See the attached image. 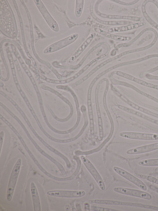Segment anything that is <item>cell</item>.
Wrapping results in <instances>:
<instances>
[{"label": "cell", "instance_id": "cell-10", "mask_svg": "<svg viewBox=\"0 0 158 211\" xmlns=\"http://www.w3.org/2000/svg\"><path fill=\"white\" fill-rule=\"evenodd\" d=\"M14 106L21 115L24 119L25 120L28 126L31 130V131L32 132L34 135L49 150L55 153L56 154H58L59 152V151H57V150L53 148L50 145L48 144L36 133L34 128H33V127L32 126L26 114L23 112V111L21 110L19 106L17 104H15L14 105Z\"/></svg>", "mask_w": 158, "mask_h": 211}, {"label": "cell", "instance_id": "cell-16", "mask_svg": "<svg viewBox=\"0 0 158 211\" xmlns=\"http://www.w3.org/2000/svg\"><path fill=\"white\" fill-rule=\"evenodd\" d=\"M95 0H92L90 7V14L92 17L97 22L106 25H122L129 24L130 22L126 21H106L100 19L97 17L94 12V6Z\"/></svg>", "mask_w": 158, "mask_h": 211}, {"label": "cell", "instance_id": "cell-44", "mask_svg": "<svg viewBox=\"0 0 158 211\" xmlns=\"http://www.w3.org/2000/svg\"></svg>", "mask_w": 158, "mask_h": 211}, {"label": "cell", "instance_id": "cell-37", "mask_svg": "<svg viewBox=\"0 0 158 211\" xmlns=\"http://www.w3.org/2000/svg\"><path fill=\"white\" fill-rule=\"evenodd\" d=\"M11 69V71H12V75L13 78V79L15 82V83L16 86V87L17 88L18 90L19 91L21 90H22L19 84L18 81V80L16 75V72L15 71V68H12Z\"/></svg>", "mask_w": 158, "mask_h": 211}, {"label": "cell", "instance_id": "cell-34", "mask_svg": "<svg viewBox=\"0 0 158 211\" xmlns=\"http://www.w3.org/2000/svg\"><path fill=\"white\" fill-rule=\"evenodd\" d=\"M137 176L141 178L145 179L151 182L158 185V179L153 176L138 174H137Z\"/></svg>", "mask_w": 158, "mask_h": 211}, {"label": "cell", "instance_id": "cell-22", "mask_svg": "<svg viewBox=\"0 0 158 211\" xmlns=\"http://www.w3.org/2000/svg\"><path fill=\"white\" fill-rule=\"evenodd\" d=\"M155 30L154 29L150 27L144 28L133 39H132L130 41L127 43L119 44L116 46L114 47V49L117 51V50L120 48L129 46L133 43L136 41L146 32L148 31H151L153 32Z\"/></svg>", "mask_w": 158, "mask_h": 211}, {"label": "cell", "instance_id": "cell-23", "mask_svg": "<svg viewBox=\"0 0 158 211\" xmlns=\"http://www.w3.org/2000/svg\"><path fill=\"white\" fill-rule=\"evenodd\" d=\"M110 87L112 91L115 94L121 98L122 100L134 109L138 110L140 106L131 101L127 97L122 95L118 91L115 87L112 84H111Z\"/></svg>", "mask_w": 158, "mask_h": 211}, {"label": "cell", "instance_id": "cell-41", "mask_svg": "<svg viewBox=\"0 0 158 211\" xmlns=\"http://www.w3.org/2000/svg\"><path fill=\"white\" fill-rule=\"evenodd\" d=\"M149 188L152 190L158 193V187L157 186L153 185H150L149 186Z\"/></svg>", "mask_w": 158, "mask_h": 211}, {"label": "cell", "instance_id": "cell-3", "mask_svg": "<svg viewBox=\"0 0 158 211\" xmlns=\"http://www.w3.org/2000/svg\"><path fill=\"white\" fill-rule=\"evenodd\" d=\"M78 37L77 33L72 34L50 45L44 50V53H51L60 49L75 41Z\"/></svg>", "mask_w": 158, "mask_h": 211}, {"label": "cell", "instance_id": "cell-4", "mask_svg": "<svg viewBox=\"0 0 158 211\" xmlns=\"http://www.w3.org/2000/svg\"><path fill=\"white\" fill-rule=\"evenodd\" d=\"M106 78H103L97 84L95 90L94 96L95 103V107L98 119L99 135L100 139L101 140L104 137V129L102 120L100 110L98 102V93L99 88L101 84L105 81Z\"/></svg>", "mask_w": 158, "mask_h": 211}, {"label": "cell", "instance_id": "cell-36", "mask_svg": "<svg viewBox=\"0 0 158 211\" xmlns=\"http://www.w3.org/2000/svg\"><path fill=\"white\" fill-rule=\"evenodd\" d=\"M116 74L119 76L132 81L135 77L131 75L119 71H117Z\"/></svg>", "mask_w": 158, "mask_h": 211}, {"label": "cell", "instance_id": "cell-29", "mask_svg": "<svg viewBox=\"0 0 158 211\" xmlns=\"http://www.w3.org/2000/svg\"><path fill=\"white\" fill-rule=\"evenodd\" d=\"M84 0H76L75 8V15L76 16L79 17L82 13L84 3Z\"/></svg>", "mask_w": 158, "mask_h": 211}, {"label": "cell", "instance_id": "cell-40", "mask_svg": "<svg viewBox=\"0 0 158 211\" xmlns=\"http://www.w3.org/2000/svg\"><path fill=\"white\" fill-rule=\"evenodd\" d=\"M4 132L2 131H1L0 132V148L1 154L4 140Z\"/></svg>", "mask_w": 158, "mask_h": 211}, {"label": "cell", "instance_id": "cell-33", "mask_svg": "<svg viewBox=\"0 0 158 211\" xmlns=\"http://www.w3.org/2000/svg\"><path fill=\"white\" fill-rule=\"evenodd\" d=\"M89 209L94 211H118V210L111 208H104L93 205H90Z\"/></svg>", "mask_w": 158, "mask_h": 211}, {"label": "cell", "instance_id": "cell-27", "mask_svg": "<svg viewBox=\"0 0 158 211\" xmlns=\"http://www.w3.org/2000/svg\"><path fill=\"white\" fill-rule=\"evenodd\" d=\"M102 43H99L98 44H97L95 45L86 54V55L83 57L82 59L81 60L80 62L76 66H70L69 67H65V68H69L72 69H76L78 68H79L83 63L84 62L86 58L89 55V54L91 53L93 51L96 49L97 48H98L100 46H101L102 44Z\"/></svg>", "mask_w": 158, "mask_h": 211}, {"label": "cell", "instance_id": "cell-2", "mask_svg": "<svg viewBox=\"0 0 158 211\" xmlns=\"http://www.w3.org/2000/svg\"><path fill=\"white\" fill-rule=\"evenodd\" d=\"M80 158L86 168L102 191L105 189V186L102 178L91 161L84 155H81Z\"/></svg>", "mask_w": 158, "mask_h": 211}, {"label": "cell", "instance_id": "cell-15", "mask_svg": "<svg viewBox=\"0 0 158 211\" xmlns=\"http://www.w3.org/2000/svg\"><path fill=\"white\" fill-rule=\"evenodd\" d=\"M30 191L34 211H41V206L38 192L35 183H30Z\"/></svg>", "mask_w": 158, "mask_h": 211}, {"label": "cell", "instance_id": "cell-30", "mask_svg": "<svg viewBox=\"0 0 158 211\" xmlns=\"http://www.w3.org/2000/svg\"><path fill=\"white\" fill-rule=\"evenodd\" d=\"M133 81L142 85L158 90V85L148 82L144 80L138 79L136 77H134Z\"/></svg>", "mask_w": 158, "mask_h": 211}, {"label": "cell", "instance_id": "cell-24", "mask_svg": "<svg viewBox=\"0 0 158 211\" xmlns=\"http://www.w3.org/2000/svg\"><path fill=\"white\" fill-rule=\"evenodd\" d=\"M35 163L38 166L40 170L42 172L50 178H51L57 181H67L68 180L67 178L66 177L63 178H59L52 175L50 173L47 171L40 164L38 161L35 158V157L33 156L31 158Z\"/></svg>", "mask_w": 158, "mask_h": 211}, {"label": "cell", "instance_id": "cell-13", "mask_svg": "<svg viewBox=\"0 0 158 211\" xmlns=\"http://www.w3.org/2000/svg\"><path fill=\"white\" fill-rule=\"evenodd\" d=\"M158 149V142L138 147L127 150L126 153L135 155L144 153Z\"/></svg>", "mask_w": 158, "mask_h": 211}, {"label": "cell", "instance_id": "cell-18", "mask_svg": "<svg viewBox=\"0 0 158 211\" xmlns=\"http://www.w3.org/2000/svg\"><path fill=\"white\" fill-rule=\"evenodd\" d=\"M94 30L98 33L106 37L117 41H127L131 40L132 37L130 36H123L111 34L98 28H95Z\"/></svg>", "mask_w": 158, "mask_h": 211}, {"label": "cell", "instance_id": "cell-43", "mask_svg": "<svg viewBox=\"0 0 158 211\" xmlns=\"http://www.w3.org/2000/svg\"><path fill=\"white\" fill-rule=\"evenodd\" d=\"M4 86V84L3 83L1 82V81H0V86L1 87H2Z\"/></svg>", "mask_w": 158, "mask_h": 211}, {"label": "cell", "instance_id": "cell-9", "mask_svg": "<svg viewBox=\"0 0 158 211\" xmlns=\"http://www.w3.org/2000/svg\"><path fill=\"white\" fill-rule=\"evenodd\" d=\"M47 194L50 196L64 198H77L84 196L85 192L83 191L55 190L49 191Z\"/></svg>", "mask_w": 158, "mask_h": 211}, {"label": "cell", "instance_id": "cell-21", "mask_svg": "<svg viewBox=\"0 0 158 211\" xmlns=\"http://www.w3.org/2000/svg\"><path fill=\"white\" fill-rule=\"evenodd\" d=\"M87 203L89 204H98L129 206V202H122L109 200L95 199L89 200L87 202Z\"/></svg>", "mask_w": 158, "mask_h": 211}, {"label": "cell", "instance_id": "cell-7", "mask_svg": "<svg viewBox=\"0 0 158 211\" xmlns=\"http://www.w3.org/2000/svg\"><path fill=\"white\" fill-rule=\"evenodd\" d=\"M114 191L123 194L144 199L147 200L152 199V195L145 192L137 189L122 187L114 188Z\"/></svg>", "mask_w": 158, "mask_h": 211}, {"label": "cell", "instance_id": "cell-14", "mask_svg": "<svg viewBox=\"0 0 158 211\" xmlns=\"http://www.w3.org/2000/svg\"><path fill=\"white\" fill-rule=\"evenodd\" d=\"M34 1L50 27L54 30L57 31L58 28L57 24L50 16L42 2L40 0Z\"/></svg>", "mask_w": 158, "mask_h": 211}, {"label": "cell", "instance_id": "cell-31", "mask_svg": "<svg viewBox=\"0 0 158 211\" xmlns=\"http://www.w3.org/2000/svg\"><path fill=\"white\" fill-rule=\"evenodd\" d=\"M129 88H132L136 92L138 93L147 97V98L150 99L158 103V99L152 96V95L147 94L142 91L140 90L138 88H137L134 85L131 84L130 85Z\"/></svg>", "mask_w": 158, "mask_h": 211}, {"label": "cell", "instance_id": "cell-28", "mask_svg": "<svg viewBox=\"0 0 158 211\" xmlns=\"http://www.w3.org/2000/svg\"><path fill=\"white\" fill-rule=\"evenodd\" d=\"M138 164L140 166H158V158L146 159L140 161Z\"/></svg>", "mask_w": 158, "mask_h": 211}, {"label": "cell", "instance_id": "cell-19", "mask_svg": "<svg viewBox=\"0 0 158 211\" xmlns=\"http://www.w3.org/2000/svg\"><path fill=\"white\" fill-rule=\"evenodd\" d=\"M96 35V33L94 32L89 35L72 56L69 60V62H71L73 61L82 53L94 39Z\"/></svg>", "mask_w": 158, "mask_h": 211}, {"label": "cell", "instance_id": "cell-20", "mask_svg": "<svg viewBox=\"0 0 158 211\" xmlns=\"http://www.w3.org/2000/svg\"><path fill=\"white\" fill-rule=\"evenodd\" d=\"M126 65V62H123L112 66L104 71L98 74L95 77V78L91 82L88 89L87 96H88V97L91 96L92 90L93 86L97 80L102 76L115 68Z\"/></svg>", "mask_w": 158, "mask_h": 211}, {"label": "cell", "instance_id": "cell-26", "mask_svg": "<svg viewBox=\"0 0 158 211\" xmlns=\"http://www.w3.org/2000/svg\"><path fill=\"white\" fill-rule=\"evenodd\" d=\"M31 114L35 119L40 129L47 137L49 139L51 140H52V141L57 143H62V139H56L51 136L45 131L43 127L42 126L40 122V121L34 111L31 112Z\"/></svg>", "mask_w": 158, "mask_h": 211}, {"label": "cell", "instance_id": "cell-39", "mask_svg": "<svg viewBox=\"0 0 158 211\" xmlns=\"http://www.w3.org/2000/svg\"><path fill=\"white\" fill-rule=\"evenodd\" d=\"M112 1H113L117 3H118L122 5H126V6H130L134 4L137 2L139 0H135L132 2H126L123 1H121L120 0H111Z\"/></svg>", "mask_w": 158, "mask_h": 211}, {"label": "cell", "instance_id": "cell-11", "mask_svg": "<svg viewBox=\"0 0 158 211\" xmlns=\"http://www.w3.org/2000/svg\"><path fill=\"white\" fill-rule=\"evenodd\" d=\"M39 86L42 89L49 91L55 94L61 99H62L63 101H64L65 103H66L69 106L70 110V113L68 116L66 118H64L61 119L59 118L58 119V120L59 122H65L69 120L72 116L73 111V106L70 101L67 98L64 97L58 92L56 91V90L42 83H40L39 84Z\"/></svg>", "mask_w": 158, "mask_h": 211}, {"label": "cell", "instance_id": "cell-12", "mask_svg": "<svg viewBox=\"0 0 158 211\" xmlns=\"http://www.w3.org/2000/svg\"><path fill=\"white\" fill-rule=\"evenodd\" d=\"M95 11L96 13L101 17L111 19H122L131 21L144 22L146 21L144 17H139L133 16L108 15L105 14L100 12L97 9L98 5L96 4Z\"/></svg>", "mask_w": 158, "mask_h": 211}, {"label": "cell", "instance_id": "cell-6", "mask_svg": "<svg viewBox=\"0 0 158 211\" xmlns=\"http://www.w3.org/2000/svg\"><path fill=\"white\" fill-rule=\"evenodd\" d=\"M56 88L58 89H60L69 92L73 97L75 103L77 113L76 121L75 124L72 127L66 131V134H68L72 132L76 128L80 122L81 117V113L78 101L76 94L70 87L69 86L66 85H57L56 86Z\"/></svg>", "mask_w": 158, "mask_h": 211}, {"label": "cell", "instance_id": "cell-35", "mask_svg": "<svg viewBox=\"0 0 158 211\" xmlns=\"http://www.w3.org/2000/svg\"><path fill=\"white\" fill-rule=\"evenodd\" d=\"M138 110L146 114L158 118V114L152 112L141 106H139Z\"/></svg>", "mask_w": 158, "mask_h": 211}, {"label": "cell", "instance_id": "cell-32", "mask_svg": "<svg viewBox=\"0 0 158 211\" xmlns=\"http://www.w3.org/2000/svg\"><path fill=\"white\" fill-rule=\"evenodd\" d=\"M129 97L133 101L138 105L158 111V108L145 103L131 96H130Z\"/></svg>", "mask_w": 158, "mask_h": 211}, {"label": "cell", "instance_id": "cell-42", "mask_svg": "<svg viewBox=\"0 0 158 211\" xmlns=\"http://www.w3.org/2000/svg\"><path fill=\"white\" fill-rule=\"evenodd\" d=\"M148 2H151L154 4L156 6L158 9V2L154 0H148Z\"/></svg>", "mask_w": 158, "mask_h": 211}, {"label": "cell", "instance_id": "cell-5", "mask_svg": "<svg viewBox=\"0 0 158 211\" xmlns=\"http://www.w3.org/2000/svg\"><path fill=\"white\" fill-rule=\"evenodd\" d=\"M119 136L123 137L137 140H158V134L135 132H123Z\"/></svg>", "mask_w": 158, "mask_h": 211}, {"label": "cell", "instance_id": "cell-8", "mask_svg": "<svg viewBox=\"0 0 158 211\" xmlns=\"http://www.w3.org/2000/svg\"><path fill=\"white\" fill-rule=\"evenodd\" d=\"M113 169L117 173L140 188L144 191L147 190V186L141 180L128 172L117 166L114 167Z\"/></svg>", "mask_w": 158, "mask_h": 211}, {"label": "cell", "instance_id": "cell-17", "mask_svg": "<svg viewBox=\"0 0 158 211\" xmlns=\"http://www.w3.org/2000/svg\"><path fill=\"white\" fill-rule=\"evenodd\" d=\"M146 24L145 22H139L121 26L111 28L108 29V31L110 32L127 31L138 28L144 26Z\"/></svg>", "mask_w": 158, "mask_h": 211}, {"label": "cell", "instance_id": "cell-1", "mask_svg": "<svg viewBox=\"0 0 158 211\" xmlns=\"http://www.w3.org/2000/svg\"><path fill=\"white\" fill-rule=\"evenodd\" d=\"M22 160L19 158L14 165L9 179L7 186L6 197L7 200L10 201L13 198L15 188L21 169Z\"/></svg>", "mask_w": 158, "mask_h": 211}, {"label": "cell", "instance_id": "cell-25", "mask_svg": "<svg viewBox=\"0 0 158 211\" xmlns=\"http://www.w3.org/2000/svg\"><path fill=\"white\" fill-rule=\"evenodd\" d=\"M148 2V0H146L142 3L141 6V11L143 15L146 20L148 23L158 30V24L152 19L146 12V6Z\"/></svg>", "mask_w": 158, "mask_h": 211}, {"label": "cell", "instance_id": "cell-38", "mask_svg": "<svg viewBox=\"0 0 158 211\" xmlns=\"http://www.w3.org/2000/svg\"><path fill=\"white\" fill-rule=\"evenodd\" d=\"M15 62L19 76L21 79V80H22V81L23 84H24V85L25 86V85L26 86V88H27V87H26V86L27 85H26V83H25L24 81V79L23 74L22 73V71H21L20 67H19L18 62L17 60L15 61ZM27 89L28 88H27Z\"/></svg>", "mask_w": 158, "mask_h": 211}]
</instances>
